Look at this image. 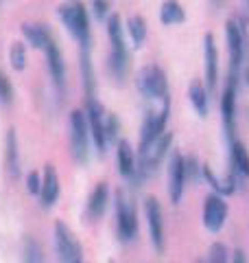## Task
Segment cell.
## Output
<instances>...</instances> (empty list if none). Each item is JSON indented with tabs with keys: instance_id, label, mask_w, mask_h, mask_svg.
Listing matches in <instances>:
<instances>
[{
	"instance_id": "36",
	"label": "cell",
	"mask_w": 249,
	"mask_h": 263,
	"mask_svg": "<svg viewBox=\"0 0 249 263\" xmlns=\"http://www.w3.org/2000/svg\"><path fill=\"white\" fill-rule=\"evenodd\" d=\"M230 263H249V259H247V252H245V250H240V248H236L234 252H232V259H230Z\"/></svg>"
},
{
	"instance_id": "5",
	"label": "cell",
	"mask_w": 249,
	"mask_h": 263,
	"mask_svg": "<svg viewBox=\"0 0 249 263\" xmlns=\"http://www.w3.org/2000/svg\"><path fill=\"white\" fill-rule=\"evenodd\" d=\"M136 86L140 90V95L144 99H151V101H164L169 99V81L160 66L155 64H147L138 70L136 75Z\"/></svg>"
},
{
	"instance_id": "20",
	"label": "cell",
	"mask_w": 249,
	"mask_h": 263,
	"mask_svg": "<svg viewBox=\"0 0 249 263\" xmlns=\"http://www.w3.org/2000/svg\"><path fill=\"white\" fill-rule=\"evenodd\" d=\"M22 35L27 37V42L33 48H39V51H44L46 44L53 40L51 29L44 27V24H37V22H24L22 24Z\"/></svg>"
},
{
	"instance_id": "24",
	"label": "cell",
	"mask_w": 249,
	"mask_h": 263,
	"mask_svg": "<svg viewBox=\"0 0 249 263\" xmlns=\"http://www.w3.org/2000/svg\"><path fill=\"white\" fill-rule=\"evenodd\" d=\"M188 97H190V103H193L195 112L201 119H205L210 103H208V88L203 86L201 79H193V84H190V88H188Z\"/></svg>"
},
{
	"instance_id": "9",
	"label": "cell",
	"mask_w": 249,
	"mask_h": 263,
	"mask_svg": "<svg viewBox=\"0 0 249 263\" xmlns=\"http://www.w3.org/2000/svg\"><path fill=\"white\" fill-rule=\"evenodd\" d=\"M236 95H238V79L227 75L225 88L221 92V121H223V134L225 141L232 145L236 141L234 132H236Z\"/></svg>"
},
{
	"instance_id": "19",
	"label": "cell",
	"mask_w": 249,
	"mask_h": 263,
	"mask_svg": "<svg viewBox=\"0 0 249 263\" xmlns=\"http://www.w3.org/2000/svg\"><path fill=\"white\" fill-rule=\"evenodd\" d=\"M57 197H59V176L53 164L44 167V176H42V191H39V202L44 209H53Z\"/></svg>"
},
{
	"instance_id": "4",
	"label": "cell",
	"mask_w": 249,
	"mask_h": 263,
	"mask_svg": "<svg viewBox=\"0 0 249 263\" xmlns=\"http://www.w3.org/2000/svg\"><path fill=\"white\" fill-rule=\"evenodd\" d=\"M116 230L120 241H131L138 237V211L136 202L125 189L116 191Z\"/></svg>"
},
{
	"instance_id": "25",
	"label": "cell",
	"mask_w": 249,
	"mask_h": 263,
	"mask_svg": "<svg viewBox=\"0 0 249 263\" xmlns=\"http://www.w3.org/2000/svg\"><path fill=\"white\" fill-rule=\"evenodd\" d=\"M125 29H127V35L131 40V44H134L136 48H140L144 44V40H147V22L142 15H129L127 22H125Z\"/></svg>"
},
{
	"instance_id": "16",
	"label": "cell",
	"mask_w": 249,
	"mask_h": 263,
	"mask_svg": "<svg viewBox=\"0 0 249 263\" xmlns=\"http://www.w3.org/2000/svg\"><path fill=\"white\" fill-rule=\"evenodd\" d=\"M230 167H232L230 176L234 178L236 189L243 191L245 182L249 180V152L240 141H234L230 145Z\"/></svg>"
},
{
	"instance_id": "38",
	"label": "cell",
	"mask_w": 249,
	"mask_h": 263,
	"mask_svg": "<svg viewBox=\"0 0 249 263\" xmlns=\"http://www.w3.org/2000/svg\"><path fill=\"white\" fill-rule=\"evenodd\" d=\"M199 263H203V261H199Z\"/></svg>"
},
{
	"instance_id": "13",
	"label": "cell",
	"mask_w": 249,
	"mask_h": 263,
	"mask_svg": "<svg viewBox=\"0 0 249 263\" xmlns=\"http://www.w3.org/2000/svg\"><path fill=\"white\" fill-rule=\"evenodd\" d=\"M227 213H230V206H227L225 197L210 193L203 202V226L210 233H219L227 221Z\"/></svg>"
},
{
	"instance_id": "29",
	"label": "cell",
	"mask_w": 249,
	"mask_h": 263,
	"mask_svg": "<svg viewBox=\"0 0 249 263\" xmlns=\"http://www.w3.org/2000/svg\"><path fill=\"white\" fill-rule=\"evenodd\" d=\"M9 62L15 70L27 68V44L24 42H13L9 48Z\"/></svg>"
},
{
	"instance_id": "33",
	"label": "cell",
	"mask_w": 249,
	"mask_h": 263,
	"mask_svg": "<svg viewBox=\"0 0 249 263\" xmlns=\"http://www.w3.org/2000/svg\"><path fill=\"white\" fill-rule=\"evenodd\" d=\"M118 129H120L118 119H116L114 114L107 112V119H105V136H107V143L116 141V136H118Z\"/></svg>"
},
{
	"instance_id": "27",
	"label": "cell",
	"mask_w": 249,
	"mask_h": 263,
	"mask_svg": "<svg viewBox=\"0 0 249 263\" xmlns=\"http://www.w3.org/2000/svg\"><path fill=\"white\" fill-rule=\"evenodd\" d=\"M186 20V11L181 9V5L171 0V3H164L160 9V22L164 27H171V24H181Z\"/></svg>"
},
{
	"instance_id": "3",
	"label": "cell",
	"mask_w": 249,
	"mask_h": 263,
	"mask_svg": "<svg viewBox=\"0 0 249 263\" xmlns=\"http://www.w3.org/2000/svg\"><path fill=\"white\" fill-rule=\"evenodd\" d=\"M57 13H59V18L64 22V27L68 29V33L79 42L81 51H90L92 33H90V18H88L86 7L81 3H66L57 9Z\"/></svg>"
},
{
	"instance_id": "15",
	"label": "cell",
	"mask_w": 249,
	"mask_h": 263,
	"mask_svg": "<svg viewBox=\"0 0 249 263\" xmlns=\"http://www.w3.org/2000/svg\"><path fill=\"white\" fill-rule=\"evenodd\" d=\"M116 162H118V171L125 180H129L134 186H140V180H138V156L134 152L129 141L120 138L116 143Z\"/></svg>"
},
{
	"instance_id": "34",
	"label": "cell",
	"mask_w": 249,
	"mask_h": 263,
	"mask_svg": "<svg viewBox=\"0 0 249 263\" xmlns=\"http://www.w3.org/2000/svg\"><path fill=\"white\" fill-rule=\"evenodd\" d=\"M27 189H29V193L39 195V191H42V176L37 174V171H29V176H27Z\"/></svg>"
},
{
	"instance_id": "37",
	"label": "cell",
	"mask_w": 249,
	"mask_h": 263,
	"mask_svg": "<svg viewBox=\"0 0 249 263\" xmlns=\"http://www.w3.org/2000/svg\"><path fill=\"white\" fill-rule=\"evenodd\" d=\"M245 81H247V86H249V66H245Z\"/></svg>"
},
{
	"instance_id": "7",
	"label": "cell",
	"mask_w": 249,
	"mask_h": 263,
	"mask_svg": "<svg viewBox=\"0 0 249 263\" xmlns=\"http://www.w3.org/2000/svg\"><path fill=\"white\" fill-rule=\"evenodd\" d=\"M90 125L86 110H72L70 112V147L72 156L79 164H86L90 158Z\"/></svg>"
},
{
	"instance_id": "30",
	"label": "cell",
	"mask_w": 249,
	"mask_h": 263,
	"mask_svg": "<svg viewBox=\"0 0 249 263\" xmlns=\"http://www.w3.org/2000/svg\"><path fill=\"white\" fill-rule=\"evenodd\" d=\"M205 263H230V250L223 241H214L208 250V259Z\"/></svg>"
},
{
	"instance_id": "14",
	"label": "cell",
	"mask_w": 249,
	"mask_h": 263,
	"mask_svg": "<svg viewBox=\"0 0 249 263\" xmlns=\"http://www.w3.org/2000/svg\"><path fill=\"white\" fill-rule=\"evenodd\" d=\"M144 217H147V226H149V237L151 243L157 252L164 250V213L162 206L155 197H147L144 200Z\"/></svg>"
},
{
	"instance_id": "11",
	"label": "cell",
	"mask_w": 249,
	"mask_h": 263,
	"mask_svg": "<svg viewBox=\"0 0 249 263\" xmlns=\"http://www.w3.org/2000/svg\"><path fill=\"white\" fill-rule=\"evenodd\" d=\"M186 156L173 149L169 156V167H166V176H169V184H166V191H169V197L173 204H179L181 197H184L186 191Z\"/></svg>"
},
{
	"instance_id": "10",
	"label": "cell",
	"mask_w": 249,
	"mask_h": 263,
	"mask_svg": "<svg viewBox=\"0 0 249 263\" xmlns=\"http://www.w3.org/2000/svg\"><path fill=\"white\" fill-rule=\"evenodd\" d=\"M55 248L61 263H83V248L77 235L70 230L68 224L57 221L55 224Z\"/></svg>"
},
{
	"instance_id": "35",
	"label": "cell",
	"mask_w": 249,
	"mask_h": 263,
	"mask_svg": "<svg viewBox=\"0 0 249 263\" xmlns=\"http://www.w3.org/2000/svg\"><path fill=\"white\" fill-rule=\"evenodd\" d=\"M92 9H94V15L98 20H105L107 13H110V3H105V0H94Z\"/></svg>"
},
{
	"instance_id": "32",
	"label": "cell",
	"mask_w": 249,
	"mask_h": 263,
	"mask_svg": "<svg viewBox=\"0 0 249 263\" xmlns=\"http://www.w3.org/2000/svg\"><path fill=\"white\" fill-rule=\"evenodd\" d=\"M11 101H13V86L5 72H0V103H11Z\"/></svg>"
},
{
	"instance_id": "6",
	"label": "cell",
	"mask_w": 249,
	"mask_h": 263,
	"mask_svg": "<svg viewBox=\"0 0 249 263\" xmlns=\"http://www.w3.org/2000/svg\"><path fill=\"white\" fill-rule=\"evenodd\" d=\"M173 145V134L171 132H166V134H162L153 145H149L147 149L138 152V180H140V186H142V182L153 176L157 167L162 164V160L169 156V149Z\"/></svg>"
},
{
	"instance_id": "26",
	"label": "cell",
	"mask_w": 249,
	"mask_h": 263,
	"mask_svg": "<svg viewBox=\"0 0 249 263\" xmlns=\"http://www.w3.org/2000/svg\"><path fill=\"white\" fill-rule=\"evenodd\" d=\"M79 68H81V79L86 86V95L88 99L94 97V86H96V77H94V66L90 60V51H79Z\"/></svg>"
},
{
	"instance_id": "21",
	"label": "cell",
	"mask_w": 249,
	"mask_h": 263,
	"mask_svg": "<svg viewBox=\"0 0 249 263\" xmlns=\"http://www.w3.org/2000/svg\"><path fill=\"white\" fill-rule=\"evenodd\" d=\"M201 178L212 186V191L217 193V195H223V197H225V195L236 193V182H234V178H232V176H227V178H219V176L212 171L210 164H201Z\"/></svg>"
},
{
	"instance_id": "28",
	"label": "cell",
	"mask_w": 249,
	"mask_h": 263,
	"mask_svg": "<svg viewBox=\"0 0 249 263\" xmlns=\"http://www.w3.org/2000/svg\"><path fill=\"white\" fill-rule=\"evenodd\" d=\"M22 263H44V248L31 235L22 241Z\"/></svg>"
},
{
	"instance_id": "23",
	"label": "cell",
	"mask_w": 249,
	"mask_h": 263,
	"mask_svg": "<svg viewBox=\"0 0 249 263\" xmlns=\"http://www.w3.org/2000/svg\"><path fill=\"white\" fill-rule=\"evenodd\" d=\"M5 160H7V171L11 178L20 176V149H18V134L11 127L5 136Z\"/></svg>"
},
{
	"instance_id": "8",
	"label": "cell",
	"mask_w": 249,
	"mask_h": 263,
	"mask_svg": "<svg viewBox=\"0 0 249 263\" xmlns=\"http://www.w3.org/2000/svg\"><path fill=\"white\" fill-rule=\"evenodd\" d=\"M169 114H171V97L162 101V108L157 112H149L142 127H140V149H147L149 145H153L162 134H166V123H169Z\"/></svg>"
},
{
	"instance_id": "2",
	"label": "cell",
	"mask_w": 249,
	"mask_h": 263,
	"mask_svg": "<svg viewBox=\"0 0 249 263\" xmlns=\"http://www.w3.org/2000/svg\"><path fill=\"white\" fill-rule=\"evenodd\" d=\"M225 37L230 51V75L240 79L247 60V27L240 18H230L225 22Z\"/></svg>"
},
{
	"instance_id": "31",
	"label": "cell",
	"mask_w": 249,
	"mask_h": 263,
	"mask_svg": "<svg viewBox=\"0 0 249 263\" xmlns=\"http://www.w3.org/2000/svg\"><path fill=\"white\" fill-rule=\"evenodd\" d=\"M184 162H186V180L188 182L199 180V176H201V162L197 160V156H186Z\"/></svg>"
},
{
	"instance_id": "12",
	"label": "cell",
	"mask_w": 249,
	"mask_h": 263,
	"mask_svg": "<svg viewBox=\"0 0 249 263\" xmlns=\"http://www.w3.org/2000/svg\"><path fill=\"white\" fill-rule=\"evenodd\" d=\"M86 117H88V125H90V136H92V141L96 145V152L103 156L107 149V136H105L107 112L101 105V101H96L94 97H90L86 103Z\"/></svg>"
},
{
	"instance_id": "22",
	"label": "cell",
	"mask_w": 249,
	"mask_h": 263,
	"mask_svg": "<svg viewBox=\"0 0 249 263\" xmlns=\"http://www.w3.org/2000/svg\"><path fill=\"white\" fill-rule=\"evenodd\" d=\"M107 202H110V186H107V182H98L94 186V191L90 193V200H88V217L90 219L103 217V213L107 209Z\"/></svg>"
},
{
	"instance_id": "1",
	"label": "cell",
	"mask_w": 249,
	"mask_h": 263,
	"mask_svg": "<svg viewBox=\"0 0 249 263\" xmlns=\"http://www.w3.org/2000/svg\"><path fill=\"white\" fill-rule=\"evenodd\" d=\"M107 37H110V72L114 81L122 84L129 68V53L127 44H125V27L118 13L107 18Z\"/></svg>"
},
{
	"instance_id": "18",
	"label": "cell",
	"mask_w": 249,
	"mask_h": 263,
	"mask_svg": "<svg viewBox=\"0 0 249 263\" xmlns=\"http://www.w3.org/2000/svg\"><path fill=\"white\" fill-rule=\"evenodd\" d=\"M203 62H205V88L214 90L219 79V53L212 33L203 35Z\"/></svg>"
},
{
	"instance_id": "17",
	"label": "cell",
	"mask_w": 249,
	"mask_h": 263,
	"mask_svg": "<svg viewBox=\"0 0 249 263\" xmlns=\"http://www.w3.org/2000/svg\"><path fill=\"white\" fill-rule=\"evenodd\" d=\"M44 53H46V64H48V72H51V77H53V84L57 86L59 92H64V88H66V64H64V55L59 51V46H57L55 37L46 44Z\"/></svg>"
}]
</instances>
